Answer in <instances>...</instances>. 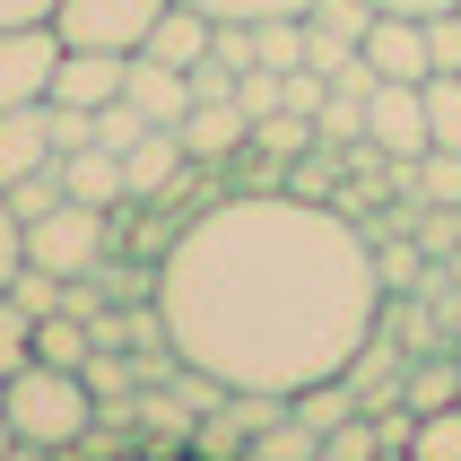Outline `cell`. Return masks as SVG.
<instances>
[{"label":"cell","instance_id":"8fae6325","mask_svg":"<svg viewBox=\"0 0 461 461\" xmlns=\"http://www.w3.org/2000/svg\"><path fill=\"white\" fill-rule=\"evenodd\" d=\"M209 44H218V18H209V9H192V0H166L140 52H149V61H166V70H201Z\"/></svg>","mask_w":461,"mask_h":461},{"label":"cell","instance_id":"7a4b0ae2","mask_svg":"<svg viewBox=\"0 0 461 461\" xmlns=\"http://www.w3.org/2000/svg\"><path fill=\"white\" fill-rule=\"evenodd\" d=\"M0 410H9V436L18 444H44V453H78L87 427H96V392L78 366H44L26 357L9 384H0Z\"/></svg>","mask_w":461,"mask_h":461},{"label":"cell","instance_id":"d6986e66","mask_svg":"<svg viewBox=\"0 0 461 461\" xmlns=\"http://www.w3.org/2000/svg\"><path fill=\"white\" fill-rule=\"evenodd\" d=\"M410 461H461V401H444L410 427Z\"/></svg>","mask_w":461,"mask_h":461},{"label":"cell","instance_id":"5bb4252c","mask_svg":"<svg viewBox=\"0 0 461 461\" xmlns=\"http://www.w3.org/2000/svg\"><path fill=\"white\" fill-rule=\"evenodd\" d=\"M61 192L87 209H131V183H122V157L113 149H70L61 157Z\"/></svg>","mask_w":461,"mask_h":461},{"label":"cell","instance_id":"30bf717a","mask_svg":"<svg viewBox=\"0 0 461 461\" xmlns=\"http://www.w3.org/2000/svg\"><path fill=\"white\" fill-rule=\"evenodd\" d=\"M131 78V52H70L61 44V70H52V96L44 104H78V113H96V104L122 96Z\"/></svg>","mask_w":461,"mask_h":461},{"label":"cell","instance_id":"2e32d148","mask_svg":"<svg viewBox=\"0 0 461 461\" xmlns=\"http://www.w3.org/2000/svg\"><path fill=\"white\" fill-rule=\"evenodd\" d=\"M253 149L270 157V166H296V157L322 149V140H313V113H287V104H279V113H261V122H253Z\"/></svg>","mask_w":461,"mask_h":461},{"label":"cell","instance_id":"5b68a950","mask_svg":"<svg viewBox=\"0 0 461 461\" xmlns=\"http://www.w3.org/2000/svg\"><path fill=\"white\" fill-rule=\"evenodd\" d=\"M366 157H384V166L427 157V78H384L366 96Z\"/></svg>","mask_w":461,"mask_h":461},{"label":"cell","instance_id":"52a82bcc","mask_svg":"<svg viewBox=\"0 0 461 461\" xmlns=\"http://www.w3.org/2000/svg\"><path fill=\"white\" fill-rule=\"evenodd\" d=\"M175 140H183L192 166H227L235 149H253V113L235 104V87L227 96H192V113L175 122Z\"/></svg>","mask_w":461,"mask_h":461},{"label":"cell","instance_id":"9a60e30c","mask_svg":"<svg viewBox=\"0 0 461 461\" xmlns=\"http://www.w3.org/2000/svg\"><path fill=\"white\" fill-rule=\"evenodd\" d=\"M287 418H296L305 436H331L339 418H357V392H348V375H322V384L287 392Z\"/></svg>","mask_w":461,"mask_h":461},{"label":"cell","instance_id":"44dd1931","mask_svg":"<svg viewBox=\"0 0 461 461\" xmlns=\"http://www.w3.org/2000/svg\"><path fill=\"white\" fill-rule=\"evenodd\" d=\"M192 9H209L218 26H261V18H305L313 0H192Z\"/></svg>","mask_w":461,"mask_h":461},{"label":"cell","instance_id":"d6a6232c","mask_svg":"<svg viewBox=\"0 0 461 461\" xmlns=\"http://www.w3.org/2000/svg\"><path fill=\"white\" fill-rule=\"evenodd\" d=\"M0 461H61V453H44V444H9Z\"/></svg>","mask_w":461,"mask_h":461},{"label":"cell","instance_id":"836d02e7","mask_svg":"<svg viewBox=\"0 0 461 461\" xmlns=\"http://www.w3.org/2000/svg\"><path fill=\"white\" fill-rule=\"evenodd\" d=\"M149 461H201V453H183V444H166V453H149Z\"/></svg>","mask_w":461,"mask_h":461},{"label":"cell","instance_id":"1f68e13d","mask_svg":"<svg viewBox=\"0 0 461 461\" xmlns=\"http://www.w3.org/2000/svg\"><path fill=\"white\" fill-rule=\"evenodd\" d=\"M87 339L96 348H122V313H87Z\"/></svg>","mask_w":461,"mask_h":461},{"label":"cell","instance_id":"6da1fadb","mask_svg":"<svg viewBox=\"0 0 461 461\" xmlns=\"http://www.w3.org/2000/svg\"><path fill=\"white\" fill-rule=\"evenodd\" d=\"M384 322V261L331 201L235 192L183 218L157 261V331L183 375L218 392H287L348 375Z\"/></svg>","mask_w":461,"mask_h":461},{"label":"cell","instance_id":"d590c367","mask_svg":"<svg viewBox=\"0 0 461 461\" xmlns=\"http://www.w3.org/2000/svg\"><path fill=\"white\" fill-rule=\"evenodd\" d=\"M453 287H461V253H453Z\"/></svg>","mask_w":461,"mask_h":461},{"label":"cell","instance_id":"f546056e","mask_svg":"<svg viewBox=\"0 0 461 461\" xmlns=\"http://www.w3.org/2000/svg\"><path fill=\"white\" fill-rule=\"evenodd\" d=\"M52 0H0V26H44Z\"/></svg>","mask_w":461,"mask_h":461},{"label":"cell","instance_id":"4316f807","mask_svg":"<svg viewBox=\"0 0 461 461\" xmlns=\"http://www.w3.org/2000/svg\"><path fill=\"white\" fill-rule=\"evenodd\" d=\"M140 131H149V122H140V113H131L122 96H113V104H96V149H113V157H122L131 140H140Z\"/></svg>","mask_w":461,"mask_h":461},{"label":"cell","instance_id":"e575fe53","mask_svg":"<svg viewBox=\"0 0 461 461\" xmlns=\"http://www.w3.org/2000/svg\"><path fill=\"white\" fill-rule=\"evenodd\" d=\"M375 461H410V444H384V453H375Z\"/></svg>","mask_w":461,"mask_h":461},{"label":"cell","instance_id":"4dcf8cb0","mask_svg":"<svg viewBox=\"0 0 461 461\" xmlns=\"http://www.w3.org/2000/svg\"><path fill=\"white\" fill-rule=\"evenodd\" d=\"M366 9H392V18H436V9H461V0H366Z\"/></svg>","mask_w":461,"mask_h":461},{"label":"cell","instance_id":"f1b7e54d","mask_svg":"<svg viewBox=\"0 0 461 461\" xmlns=\"http://www.w3.org/2000/svg\"><path fill=\"white\" fill-rule=\"evenodd\" d=\"M18 270H26V218H18L9 201H0V287L18 279Z\"/></svg>","mask_w":461,"mask_h":461},{"label":"cell","instance_id":"7402d4cb","mask_svg":"<svg viewBox=\"0 0 461 461\" xmlns=\"http://www.w3.org/2000/svg\"><path fill=\"white\" fill-rule=\"evenodd\" d=\"M305 26H322V35H339V44H366V26H375V9L366 0H313Z\"/></svg>","mask_w":461,"mask_h":461},{"label":"cell","instance_id":"9c48e42d","mask_svg":"<svg viewBox=\"0 0 461 461\" xmlns=\"http://www.w3.org/2000/svg\"><path fill=\"white\" fill-rule=\"evenodd\" d=\"M122 183H131V201H175V183H192V157H183L175 131H140L122 149Z\"/></svg>","mask_w":461,"mask_h":461},{"label":"cell","instance_id":"d4e9b609","mask_svg":"<svg viewBox=\"0 0 461 461\" xmlns=\"http://www.w3.org/2000/svg\"><path fill=\"white\" fill-rule=\"evenodd\" d=\"M436 70H461V9H436L427 18V78Z\"/></svg>","mask_w":461,"mask_h":461},{"label":"cell","instance_id":"3957f363","mask_svg":"<svg viewBox=\"0 0 461 461\" xmlns=\"http://www.w3.org/2000/svg\"><path fill=\"white\" fill-rule=\"evenodd\" d=\"M104 244H113V209L52 201L44 218H26V261L52 270V279H96V270H104Z\"/></svg>","mask_w":461,"mask_h":461},{"label":"cell","instance_id":"7c38bea8","mask_svg":"<svg viewBox=\"0 0 461 461\" xmlns=\"http://www.w3.org/2000/svg\"><path fill=\"white\" fill-rule=\"evenodd\" d=\"M122 104L140 113V122L175 131L183 113H192V70H166V61H149V52H131V78H122Z\"/></svg>","mask_w":461,"mask_h":461},{"label":"cell","instance_id":"ffe728a7","mask_svg":"<svg viewBox=\"0 0 461 461\" xmlns=\"http://www.w3.org/2000/svg\"><path fill=\"white\" fill-rule=\"evenodd\" d=\"M26 357H35V313H26L18 296L0 287V384H9V375H18Z\"/></svg>","mask_w":461,"mask_h":461},{"label":"cell","instance_id":"e0dca14e","mask_svg":"<svg viewBox=\"0 0 461 461\" xmlns=\"http://www.w3.org/2000/svg\"><path fill=\"white\" fill-rule=\"evenodd\" d=\"M87 348H96V339H87V313H44V322H35V357L44 366H87Z\"/></svg>","mask_w":461,"mask_h":461},{"label":"cell","instance_id":"277c9868","mask_svg":"<svg viewBox=\"0 0 461 461\" xmlns=\"http://www.w3.org/2000/svg\"><path fill=\"white\" fill-rule=\"evenodd\" d=\"M166 0H52V35L70 52H140Z\"/></svg>","mask_w":461,"mask_h":461},{"label":"cell","instance_id":"8992f818","mask_svg":"<svg viewBox=\"0 0 461 461\" xmlns=\"http://www.w3.org/2000/svg\"><path fill=\"white\" fill-rule=\"evenodd\" d=\"M52 70H61V35L44 26H0V113L9 104H44L52 96Z\"/></svg>","mask_w":461,"mask_h":461},{"label":"cell","instance_id":"83f0119b","mask_svg":"<svg viewBox=\"0 0 461 461\" xmlns=\"http://www.w3.org/2000/svg\"><path fill=\"white\" fill-rule=\"evenodd\" d=\"M52 149H96V113H78V104H52Z\"/></svg>","mask_w":461,"mask_h":461},{"label":"cell","instance_id":"cb8c5ba5","mask_svg":"<svg viewBox=\"0 0 461 461\" xmlns=\"http://www.w3.org/2000/svg\"><path fill=\"white\" fill-rule=\"evenodd\" d=\"M0 201L18 209V218H44L52 201H70V192H61V166H44V175H26V183H9V192H0Z\"/></svg>","mask_w":461,"mask_h":461},{"label":"cell","instance_id":"603a6c76","mask_svg":"<svg viewBox=\"0 0 461 461\" xmlns=\"http://www.w3.org/2000/svg\"><path fill=\"white\" fill-rule=\"evenodd\" d=\"M384 453V444H375V427H366V418H339L331 436L313 444V461H375Z\"/></svg>","mask_w":461,"mask_h":461},{"label":"cell","instance_id":"484cf974","mask_svg":"<svg viewBox=\"0 0 461 461\" xmlns=\"http://www.w3.org/2000/svg\"><path fill=\"white\" fill-rule=\"evenodd\" d=\"M401 401H410V418H427V410H444V401H461V375H410V384H401Z\"/></svg>","mask_w":461,"mask_h":461},{"label":"cell","instance_id":"ac0fdd59","mask_svg":"<svg viewBox=\"0 0 461 461\" xmlns=\"http://www.w3.org/2000/svg\"><path fill=\"white\" fill-rule=\"evenodd\" d=\"M427 149H453L461 157V70L427 78Z\"/></svg>","mask_w":461,"mask_h":461},{"label":"cell","instance_id":"ba28073f","mask_svg":"<svg viewBox=\"0 0 461 461\" xmlns=\"http://www.w3.org/2000/svg\"><path fill=\"white\" fill-rule=\"evenodd\" d=\"M44 166H61V149H52V104H9L0 113V192L26 175H44Z\"/></svg>","mask_w":461,"mask_h":461},{"label":"cell","instance_id":"4fadbf2b","mask_svg":"<svg viewBox=\"0 0 461 461\" xmlns=\"http://www.w3.org/2000/svg\"><path fill=\"white\" fill-rule=\"evenodd\" d=\"M366 61H375V78H427V18H392V9H375V26H366Z\"/></svg>","mask_w":461,"mask_h":461}]
</instances>
